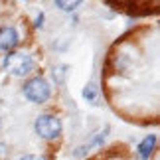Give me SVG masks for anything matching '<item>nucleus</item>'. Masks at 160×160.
<instances>
[{"mask_svg":"<svg viewBox=\"0 0 160 160\" xmlns=\"http://www.w3.org/2000/svg\"><path fill=\"white\" fill-rule=\"evenodd\" d=\"M2 65L8 69L12 75L24 77L34 69V59L28 53H8L2 61Z\"/></svg>","mask_w":160,"mask_h":160,"instance_id":"obj_1","label":"nucleus"},{"mask_svg":"<svg viewBox=\"0 0 160 160\" xmlns=\"http://www.w3.org/2000/svg\"><path fill=\"white\" fill-rule=\"evenodd\" d=\"M36 132L46 140H53L61 134V121L55 115H40L36 119Z\"/></svg>","mask_w":160,"mask_h":160,"instance_id":"obj_2","label":"nucleus"},{"mask_svg":"<svg viewBox=\"0 0 160 160\" xmlns=\"http://www.w3.org/2000/svg\"><path fill=\"white\" fill-rule=\"evenodd\" d=\"M24 95H26L32 103H46L50 99V95H52V87L48 85L46 79L34 77L24 85Z\"/></svg>","mask_w":160,"mask_h":160,"instance_id":"obj_3","label":"nucleus"},{"mask_svg":"<svg viewBox=\"0 0 160 160\" xmlns=\"http://www.w3.org/2000/svg\"><path fill=\"white\" fill-rule=\"evenodd\" d=\"M18 42H20V38H18V32H16V28H2L0 30V50H12V48H16L18 46Z\"/></svg>","mask_w":160,"mask_h":160,"instance_id":"obj_4","label":"nucleus"},{"mask_svg":"<svg viewBox=\"0 0 160 160\" xmlns=\"http://www.w3.org/2000/svg\"><path fill=\"white\" fill-rule=\"evenodd\" d=\"M154 144H156V137L154 134H148V137L138 144V156L142 160H148L150 154H152V150H154Z\"/></svg>","mask_w":160,"mask_h":160,"instance_id":"obj_5","label":"nucleus"},{"mask_svg":"<svg viewBox=\"0 0 160 160\" xmlns=\"http://www.w3.org/2000/svg\"><path fill=\"white\" fill-rule=\"evenodd\" d=\"M67 69L69 67L67 65H58V67H53V79H55V83H63L65 81V75H67Z\"/></svg>","mask_w":160,"mask_h":160,"instance_id":"obj_6","label":"nucleus"},{"mask_svg":"<svg viewBox=\"0 0 160 160\" xmlns=\"http://www.w3.org/2000/svg\"><path fill=\"white\" fill-rule=\"evenodd\" d=\"M83 97H85L87 101H95V99H97V85H95V83H89L87 87L83 89Z\"/></svg>","mask_w":160,"mask_h":160,"instance_id":"obj_7","label":"nucleus"},{"mask_svg":"<svg viewBox=\"0 0 160 160\" xmlns=\"http://www.w3.org/2000/svg\"><path fill=\"white\" fill-rule=\"evenodd\" d=\"M53 4L58 6V8L65 10V12H71V10H75V8H77V6L81 4V2H77V0H75V2H61V0H55Z\"/></svg>","mask_w":160,"mask_h":160,"instance_id":"obj_8","label":"nucleus"},{"mask_svg":"<svg viewBox=\"0 0 160 160\" xmlns=\"http://www.w3.org/2000/svg\"><path fill=\"white\" fill-rule=\"evenodd\" d=\"M20 160H48L46 156H36V154H28V156H24Z\"/></svg>","mask_w":160,"mask_h":160,"instance_id":"obj_9","label":"nucleus"},{"mask_svg":"<svg viewBox=\"0 0 160 160\" xmlns=\"http://www.w3.org/2000/svg\"><path fill=\"white\" fill-rule=\"evenodd\" d=\"M42 22H44V14H40L38 18H36V26H38V28H42Z\"/></svg>","mask_w":160,"mask_h":160,"instance_id":"obj_10","label":"nucleus"},{"mask_svg":"<svg viewBox=\"0 0 160 160\" xmlns=\"http://www.w3.org/2000/svg\"><path fill=\"white\" fill-rule=\"evenodd\" d=\"M4 154H6V146H4L2 142H0V158H2Z\"/></svg>","mask_w":160,"mask_h":160,"instance_id":"obj_11","label":"nucleus"}]
</instances>
